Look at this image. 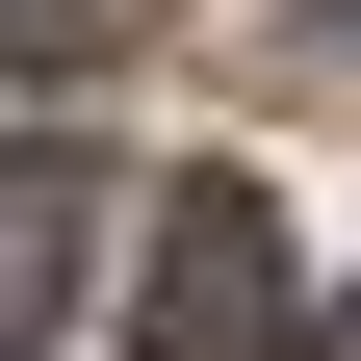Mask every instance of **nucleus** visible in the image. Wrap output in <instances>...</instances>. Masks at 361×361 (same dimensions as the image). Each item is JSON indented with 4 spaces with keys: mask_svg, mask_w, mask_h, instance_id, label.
Returning a JSON list of instances; mask_svg holds the SVG:
<instances>
[{
    "mask_svg": "<svg viewBox=\"0 0 361 361\" xmlns=\"http://www.w3.org/2000/svg\"><path fill=\"white\" fill-rule=\"evenodd\" d=\"M155 361H336V336H284V207L233 155L155 207Z\"/></svg>",
    "mask_w": 361,
    "mask_h": 361,
    "instance_id": "obj_1",
    "label": "nucleus"
},
{
    "mask_svg": "<svg viewBox=\"0 0 361 361\" xmlns=\"http://www.w3.org/2000/svg\"><path fill=\"white\" fill-rule=\"evenodd\" d=\"M0 310H26V361L78 336V155H26V180H0Z\"/></svg>",
    "mask_w": 361,
    "mask_h": 361,
    "instance_id": "obj_2",
    "label": "nucleus"
},
{
    "mask_svg": "<svg viewBox=\"0 0 361 361\" xmlns=\"http://www.w3.org/2000/svg\"><path fill=\"white\" fill-rule=\"evenodd\" d=\"M0 26H26V78H78V52H155L180 0H0Z\"/></svg>",
    "mask_w": 361,
    "mask_h": 361,
    "instance_id": "obj_3",
    "label": "nucleus"
},
{
    "mask_svg": "<svg viewBox=\"0 0 361 361\" xmlns=\"http://www.w3.org/2000/svg\"><path fill=\"white\" fill-rule=\"evenodd\" d=\"M336 361H361V284H336Z\"/></svg>",
    "mask_w": 361,
    "mask_h": 361,
    "instance_id": "obj_4",
    "label": "nucleus"
}]
</instances>
